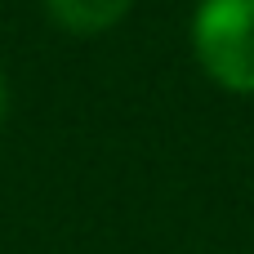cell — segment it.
<instances>
[{
  "label": "cell",
  "mask_w": 254,
  "mask_h": 254,
  "mask_svg": "<svg viewBox=\"0 0 254 254\" xmlns=\"http://www.w3.org/2000/svg\"><path fill=\"white\" fill-rule=\"evenodd\" d=\"M192 49L205 76L232 94H254V0H201Z\"/></svg>",
  "instance_id": "1"
},
{
  "label": "cell",
  "mask_w": 254,
  "mask_h": 254,
  "mask_svg": "<svg viewBox=\"0 0 254 254\" xmlns=\"http://www.w3.org/2000/svg\"><path fill=\"white\" fill-rule=\"evenodd\" d=\"M45 9L71 36H98V31L116 27L134 9V0H45Z\"/></svg>",
  "instance_id": "2"
},
{
  "label": "cell",
  "mask_w": 254,
  "mask_h": 254,
  "mask_svg": "<svg viewBox=\"0 0 254 254\" xmlns=\"http://www.w3.org/2000/svg\"><path fill=\"white\" fill-rule=\"evenodd\" d=\"M9 121V80H4V71H0V125Z\"/></svg>",
  "instance_id": "3"
}]
</instances>
